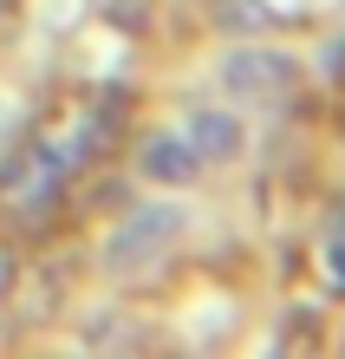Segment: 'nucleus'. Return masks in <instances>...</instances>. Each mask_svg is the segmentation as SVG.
Wrapping results in <instances>:
<instances>
[{
	"instance_id": "1",
	"label": "nucleus",
	"mask_w": 345,
	"mask_h": 359,
	"mask_svg": "<svg viewBox=\"0 0 345 359\" xmlns=\"http://www.w3.org/2000/svg\"><path fill=\"white\" fill-rule=\"evenodd\" d=\"M222 79H228V92H241V98L287 104L293 86H300V66H293L287 53H274V46H241V53L222 66Z\"/></svg>"
},
{
	"instance_id": "4",
	"label": "nucleus",
	"mask_w": 345,
	"mask_h": 359,
	"mask_svg": "<svg viewBox=\"0 0 345 359\" xmlns=\"http://www.w3.org/2000/svg\"><path fill=\"white\" fill-rule=\"evenodd\" d=\"M189 144H196V157H234L241 151V124H234L228 111H202L196 124H189Z\"/></svg>"
},
{
	"instance_id": "3",
	"label": "nucleus",
	"mask_w": 345,
	"mask_h": 359,
	"mask_svg": "<svg viewBox=\"0 0 345 359\" xmlns=\"http://www.w3.org/2000/svg\"><path fill=\"white\" fill-rule=\"evenodd\" d=\"M143 170L157 183H189L196 177V151H189L183 137H150L143 144Z\"/></svg>"
},
{
	"instance_id": "2",
	"label": "nucleus",
	"mask_w": 345,
	"mask_h": 359,
	"mask_svg": "<svg viewBox=\"0 0 345 359\" xmlns=\"http://www.w3.org/2000/svg\"><path fill=\"white\" fill-rule=\"evenodd\" d=\"M176 222H183L176 209H137V216H131V222H124L118 236H111V262H118V268L143 262L157 242H169V236H176Z\"/></svg>"
}]
</instances>
